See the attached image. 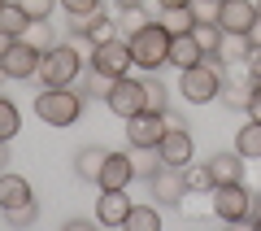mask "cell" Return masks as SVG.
Instances as JSON below:
<instances>
[{"label":"cell","mask_w":261,"mask_h":231,"mask_svg":"<svg viewBox=\"0 0 261 231\" xmlns=\"http://www.w3.org/2000/svg\"><path fill=\"white\" fill-rule=\"evenodd\" d=\"M27 27H31V18L22 13L18 0H0V31H5L9 39H22V35H27Z\"/></svg>","instance_id":"22"},{"label":"cell","mask_w":261,"mask_h":231,"mask_svg":"<svg viewBox=\"0 0 261 231\" xmlns=\"http://www.w3.org/2000/svg\"><path fill=\"white\" fill-rule=\"evenodd\" d=\"M148 188H152V201L166 205V210H178V205H183V196H187L183 170H174V166H161L157 175L148 179Z\"/></svg>","instance_id":"12"},{"label":"cell","mask_w":261,"mask_h":231,"mask_svg":"<svg viewBox=\"0 0 261 231\" xmlns=\"http://www.w3.org/2000/svg\"><path fill=\"white\" fill-rule=\"evenodd\" d=\"M161 170V157H135V179H152Z\"/></svg>","instance_id":"38"},{"label":"cell","mask_w":261,"mask_h":231,"mask_svg":"<svg viewBox=\"0 0 261 231\" xmlns=\"http://www.w3.org/2000/svg\"><path fill=\"white\" fill-rule=\"evenodd\" d=\"M157 9H192V0H157Z\"/></svg>","instance_id":"40"},{"label":"cell","mask_w":261,"mask_h":231,"mask_svg":"<svg viewBox=\"0 0 261 231\" xmlns=\"http://www.w3.org/2000/svg\"><path fill=\"white\" fill-rule=\"evenodd\" d=\"M35 201L27 175H13V170H0V210H18V205Z\"/></svg>","instance_id":"16"},{"label":"cell","mask_w":261,"mask_h":231,"mask_svg":"<svg viewBox=\"0 0 261 231\" xmlns=\"http://www.w3.org/2000/svg\"><path fill=\"white\" fill-rule=\"evenodd\" d=\"M192 18L196 22H218V0H192Z\"/></svg>","instance_id":"36"},{"label":"cell","mask_w":261,"mask_h":231,"mask_svg":"<svg viewBox=\"0 0 261 231\" xmlns=\"http://www.w3.org/2000/svg\"><path fill=\"white\" fill-rule=\"evenodd\" d=\"M109 87H113V79H109V74L92 70V74L83 79V87H79V92H83L87 101H105V96H109Z\"/></svg>","instance_id":"32"},{"label":"cell","mask_w":261,"mask_h":231,"mask_svg":"<svg viewBox=\"0 0 261 231\" xmlns=\"http://www.w3.org/2000/svg\"><path fill=\"white\" fill-rule=\"evenodd\" d=\"M218 27L222 35H248L257 27V0H218Z\"/></svg>","instance_id":"11"},{"label":"cell","mask_w":261,"mask_h":231,"mask_svg":"<svg viewBox=\"0 0 261 231\" xmlns=\"http://www.w3.org/2000/svg\"><path fill=\"white\" fill-rule=\"evenodd\" d=\"M144 27H152V13L144 9L140 0H135V5H118V35H122V39L140 35Z\"/></svg>","instance_id":"20"},{"label":"cell","mask_w":261,"mask_h":231,"mask_svg":"<svg viewBox=\"0 0 261 231\" xmlns=\"http://www.w3.org/2000/svg\"><path fill=\"white\" fill-rule=\"evenodd\" d=\"M18 131H22V109L9 96H0V140H13Z\"/></svg>","instance_id":"28"},{"label":"cell","mask_w":261,"mask_h":231,"mask_svg":"<svg viewBox=\"0 0 261 231\" xmlns=\"http://www.w3.org/2000/svg\"><path fill=\"white\" fill-rule=\"evenodd\" d=\"M65 231H92V222H87V218H70V222H65Z\"/></svg>","instance_id":"41"},{"label":"cell","mask_w":261,"mask_h":231,"mask_svg":"<svg viewBox=\"0 0 261 231\" xmlns=\"http://www.w3.org/2000/svg\"><path fill=\"white\" fill-rule=\"evenodd\" d=\"M161 27L170 35H183V31L196 27V18H192V9H161Z\"/></svg>","instance_id":"31"},{"label":"cell","mask_w":261,"mask_h":231,"mask_svg":"<svg viewBox=\"0 0 261 231\" xmlns=\"http://www.w3.org/2000/svg\"><path fill=\"white\" fill-rule=\"evenodd\" d=\"M122 227H126V231H161V210H157V201H152V205H130V214H126Z\"/></svg>","instance_id":"23"},{"label":"cell","mask_w":261,"mask_h":231,"mask_svg":"<svg viewBox=\"0 0 261 231\" xmlns=\"http://www.w3.org/2000/svg\"><path fill=\"white\" fill-rule=\"evenodd\" d=\"M214 218L222 222H248L252 218V192L244 183H214Z\"/></svg>","instance_id":"5"},{"label":"cell","mask_w":261,"mask_h":231,"mask_svg":"<svg viewBox=\"0 0 261 231\" xmlns=\"http://www.w3.org/2000/svg\"><path fill=\"white\" fill-rule=\"evenodd\" d=\"M130 57H135L140 70L157 74L161 65H170V31L161 27V22H152V27H144L140 35H130Z\"/></svg>","instance_id":"4"},{"label":"cell","mask_w":261,"mask_h":231,"mask_svg":"<svg viewBox=\"0 0 261 231\" xmlns=\"http://www.w3.org/2000/svg\"><path fill=\"white\" fill-rule=\"evenodd\" d=\"M218 92H222V65L218 61L205 57V61L178 70V96L187 105H209V101H218Z\"/></svg>","instance_id":"3"},{"label":"cell","mask_w":261,"mask_h":231,"mask_svg":"<svg viewBox=\"0 0 261 231\" xmlns=\"http://www.w3.org/2000/svg\"><path fill=\"white\" fill-rule=\"evenodd\" d=\"M183 183H187V196L192 192H214V175H209V161H187L183 166Z\"/></svg>","instance_id":"27"},{"label":"cell","mask_w":261,"mask_h":231,"mask_svg":"<svg viewBox=\"0 0 261 231\" xmlns=\"http://www.w3.org/2000/svg\"><path fill=\"white\" fill-rule=\"evenodd\" d=\"M144 109H152V113H166V109H170V87L161 83L157 74L144 79Z\"/></svg>","instance_id":"26"},{"label":"cell","mask_w":261,"mask_h":231,"mask_svg":"<svg viewBox=\"0 0 261 231\" xmlns=\"http://www.w3.org/2000/svg\"><path fill=\"white\" fill-rule=\"evenodd\" d=\"M22 39H31V44H35L39 53H48V48H57V44H61V39H57V31H53V22H31Z\"/></svg>","instance_id":"30"},{"label":"cell","mask_w":261,"mask_h":231,"mask_svg":"<svg viewBox=\"0 0 261 231\" xmlns=\"http://www.w3.org/2000/svg\"><path fill=\"white\" fill-rule=\"evenodd\" d=\"M161 118H166V127H183V113H174V109H166Z\"/></svg>","instance_id":"42"},{"label":"cell","mask_w":261,"mask_h":231,"mask_svg":"<svg viewBox=\"0 0 261 231\" xmlns=\"http://www.w3.org/2000/svg\"><path fill=\"white\" fill-rule=\"evenodd\" d=\"M192 35H196V44L205 48V57H214L218 44H222V27H218V22H196Z\"/></svg>","instance_id":"29"},{"label":"cell","mask_w":261,"mask_h":231,"mask_svg":"<svg viewBox=\"0 0 261 231\" xmlns=\"http://www.w3.org/2000/svg\"><path fill=\"white\" fill-rule=\"evenodd\" d=\"M70 35H83L87 44H109V39H118V18L113 13H105V9H96L92 18H74L70 22Z\"/></svg>","instance_id":"14"},{"label":"cell","mask_w":261,"mask_h":231,"mask_svg":"<svg viewBox=\"0 0 261 231\" xmlns=\"http://www.w3.org/2000/svg\"><path fill=\"white\" fill-rule=\"evenodd\" d=\"M130 205L135 201L126 196V188H100V196H96V222L100 227H122Z\"/></svg>","instance_id":"13"},{"label":"cell","mask_w":261,"mask_h":231,"mask_svg":"<svg viewBox=\"0 0 261 231\" xmlns=\"http://www.w3.org/2000/svg\"><path fill=\"white\" fill-rule=\"evenodd\" d=\"M122 131H126V144L135 148V153H157L161 135H166V118L152 113V109H140L135 118H126Z\"/></svg>","instance_id":"6"},{"label":"cell","mask_w":261,"mask_h":231,"mask_svg":"<svg viewBox=\"0 0 261 231\" xmlns=\"http://www.w3.org/2000/svg\"><path fill=\"white\" fill-rule=\"evenodd\" d=\"M83 105L87 96L79 87H44L35 96V118L48 122V127H74L83 118Z\"/></svg>","instance_id":"1"},{"label":"cell","mask_w":261,"mask_h":231,"mask_svg":"<svg viewBox=\"0 0 261 231\" xmlns=\"http://www.w3.org/2000/svg\"><path fill=\"white\" fill-rule=\"evenodd\" d=\"M83 61H87V57L79 53L70 39H61L57 48H48V53L39 57V74H35V79L44 87H74L79 74H83Z\"/></svg>","instance_id":"2"},{"label":"cell","mask_w":261,"mask_h":231,"mask_svg":"<svg viewBox=\"0 0 261 231\" xmlns=\"http://www.w3.org/2000/svg\"><path fill=\"white\" fill-rule=\"evenodd\" d=\"M248 39H252V44H261V18H257V27L248 31Z\"/></svg>","instance_id":"44"},{"label":"cell","mask_w":261,"mask_h":231,"mask_svg":"<svg viewBox=\"0 0 261 231\" xmlns=\"http://www.w3.org/2000/svg\"><path fill=\"white\" fill-rule=\"evenodd\" d=\"M39 48L31 44V39H9V48H5V57H0V65H5V74H9V79H35L39 74Z\"/></svg>","instance_id":"9"},{"label":"cell","mask_w":261,"mask_h":231,"mask_svg":"<svg viewBox=\"0 0 261 231\" xmlns=\"http://www.w3.org/2000/svg\"><path fill=\"white\" fill-rule=\"evenodd\" d=\"M157 157H161V166L183 170L187 161L196 157V140H192V131H187V127H166V135H161V144H157Z\"/></svg>","instance_id":"10"},{"label":"cell","mask_w":261,"mask_h":231,"mask_svg":"<svg viewBox=\"0 0 261 231\" xmlns=\"http://www.w3.org/2000/svg\"><path fill=\"white\" fill-rule=\"evenodd\" d=\"M113 5H135V0H113Z\"/></svg>","instance_id":"48"},{"label":"cell","mask_w":261,"mask_h":231,"mask_svg":"<svg viewBox=\"0 0 261 231\" xmlns=\"http://www.w3.org/2000/svg\"><path fill=\"white\" fill-rule=\"evenodd\" d=\"M205 61V48L196 44L192 31H183V35H170V65H178V70H187V65Z\"/></svg>","instance_id":"18"},{"label":"cell","mask_w":261,"mask_h":231,"mask_svg":"<svg viewBox=\"0 0 261 231\" xmlns=\"http://www.w3.org/2000/svg\"><path fill=\"white\" fill-rule=\"evenodd\" d=\"M235 153H240L244 161H261V122L248 118V127H240V135H235Z\"/></svg>","instance_id":"24"},{"label":"cell","mask_w":261,"mask_h":231,"mask_svg":"<svg viewBox=\"0 0 261 231\" xmlns=\"http://www.w3.org/2000/svg\"><path fill=\"white\" fill-rule=\"evenodd\" d=\"M5 48H9V35H5V31H0V57H5Z\"/></svg>","instance_id":"45"},{"label":"cell","mask_w":261,"mask_h":231,"mask_svg":"<svg viewBox=\"0 0 261 231\" xmlns=\"http://www.w3.org/2000/svg\"><path fill=\"white\" fill-rule=\"evenodd\" d=\"M105 157H109V148H100V144L79 148V153H74V175L83 179V183H96L100 170H105Z\"/></svg>","instance_id":"17"},{"label":"cell","mask_w":261,"mask_h":231,"mask_svg":"<svg viewBox=\"0 0 261 231\" xmlns=\"http://www.w3.org/2000/svg\"><path fill=\"white\" fill-rule=\"evenodd\" d=\"M244 74H248L252 83H261V44L248 48V57H244Z\"/></svg>","instance_id":"37"},{"label":"cell","mask_w":261,"mask_h":231,"mask_svg":"<svg viewBox=\"0 0 261 231\" xmlns=\"http://www.w3.org/2000/svg\"><path fill=\"white\" fill-rule=\"evenodd\" d=\"M209 175H214V183H244V157L240 153H214L209 157Z\"/></svg>","instance_id":"19"},{"label":"cell","mask_w":261,"mask_h":231,"mask_svg":"<svg viewBox=\"0 0 261 231\" xmlns=\"http://www.w3.org/2000/svg\"><path fill=\"white\" fill-rule=\"evenodd\" d=\"M135 183V153H109L96 188H130Z\"/></svg>","instance_id":"15"},{"label":"cell","mask_w":261,"mask_h":231,"mask_svg":"<svg viewBox=\"0 0 261 231\" xmlns=\"http://www.w3.org/2000/svg\"><path fill=\"white\" fill-rule=\"evenodd\" d=\"M248 118L261 122V83H252V96H248Z\"/></svg>","instance_id":"39"},{"label":"cell","mask_w":261,"mask_h":231,"mask_svg":"<svg viewBox=\"0 0 261 231\" xmlns=\"http://www.w3.org/2000/svg\"><path fill=\"white\" fill-rule=\"evenodd\" d=\"M105 105H109V113H118L122 122L135 118V113L144 109V79H130V74L113 79V87H109V96H105Z\"/></svg>","instance_id":"8"},{"label":"cell","mask_w":261,"mask_h":231,"mask_svg":"<svg viewBox=\"0 0 261 231\" xmlns=\"http://www.w3.org/2000/svg\"><path fill=\"white\" fill-rule=\"evenodd\" d=\"M248 222H252V227H257V231H261V210H257V214H252V218H248Z\"/></svg>","instance_id":"46"},{"label":"cell","mask_w":261,"mask_h":231,"mask_svg":"<svg viewBox=\"0 0 261 231\" xmlns=\"http://www.w3.org/2000/svg\"><path fill=\"white\" fill-rule=\"evenodd\" d=\"M35 218H39V201H27V205H18V210H5V222H9V227H31Z\"/></svg>","instance_id":"34"},{"label":"cell","mask_w":261,"mask_h":231,"mask_svg":"<svg viewBox=\"0 0 261 231\" xmlns=\"http://www.w3.org/2000/svg\"><path fill=\"white\" fill-rule=\"evenodd\" d=\"M5 79H9V74H5V65H0V87H5Z\"/></svg>","instance_id":"47"},{"label":"cell","mask_w":261,"mask_h":231,"mask_svg":"<svg viewBox=\"0 0 261 231\" xmlns=\"http://www.w3.org/2000/svg\"><path fill=\"white\" fill-rule=\"evenodd\" d=\"M257 18H261V0H257Z\"/></svg>","instance_id":"49"},{"label":"cell","mask_w":261,"mask_h":231,"mask_svg":"<svg viewBox=\"0 0 261 231\" xmlns=\"http://www.w3.org/2000/svg\"><path fill=\"white\" fill-rule=\"evenodd\" d=\"M248 96H252V79H248V74H235V79L222 83L218 101H222L226 109H244V113H248Z\"/></svg>","instance_id":"21"},{"label":"cell","mask_w":261,"mask_h":231,"mask_svg":"<svg viewBox=\"0 0 261 231\" xmlns=\"http://www.w3.org/2000/svg\"><path fill=\"white\" fill-rule=\"evenodd\" d=\"M9 166V140H0V170Z\"/></svg>","instance_id":"43"},{"label":"cell","mask_w":261,"mask_h":231,"mask_svg":"<svg viewBox=\"0 0 261 231\" xmlns=\"http://www.w3.org/2000/svg\"><path fill=\"white\" fill-rule=\"evenodd\" d=\"M61 9L70 13V18H92V13L100 9V0H61Z\"/></svg>","instance_id":"35"},{"label":"cell","mask_w":261,"mask_h":231,"mask_svg":"<svg viewBox=\"0 0 261 231\" xmlns=\"http://www.w3.org/2000/svg\"><path fill=\"white\" fill-rule=\"evenodd\" d=\"M87 65L100 74H109V79H122V74H130V65H135V57H130V39H109V44H96L92 57H87Z\"/></svg>","instance_id":"7"},{"label":"cell","mask_w":261,"mask_h":231,"mask_svg":"<svg viewBox=\"0 0 261 231\" xmlns=\"http://www.w3.org/2000/svg\"><path fill=\"white\" fill-rule=\"evenodd\" d=\"M248 48H252L248 35H222V44H218V53L209 57V61H218V65H226V61H244V57H248Z\"/></svg>","instance_id":"25"},{"label":"cell","mask_w":261,"mask_h":231,"mask_svg":"<svg viewBox=\"0 0 261 231\" xmlns=\"http://www.w3.org/2000/svg\"><path fill=\"white\" fill-rule=\"evenodd\" d=\"M22 13H27L31 22H48L53 18V9H61V0H18Z\"/></svg>","instance_id":"33"}]
</instances>
